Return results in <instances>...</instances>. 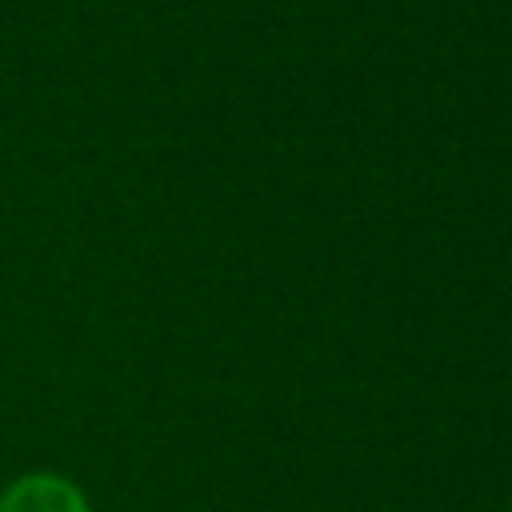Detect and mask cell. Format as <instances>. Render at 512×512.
<instances>
[{
    "label": "cell",
    "mask_w": 512,
    "mask_h": 512,
    "mask_svg": "<svg viewBox=\"0 0 512 512\" xmlns=\"http://www.w3.org/2000/svg\"><path fill=\"white\" fill-rule=\"evenodd\" d=\"M0 512H92V508L72 480L52 472H32L4 488Z\"/></svg>",
    "instance_id": "cell-1"
}]
</instances>
